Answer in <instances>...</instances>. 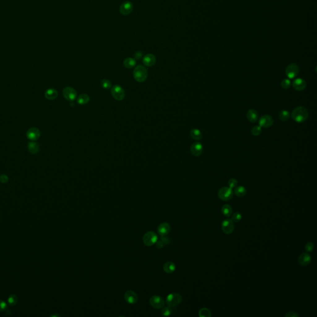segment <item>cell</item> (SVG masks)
<instances>
[{
    "label": "cell",
    "instance_id": "8d00e7d4",
    "mask_svg": "<svg viewBox=\"0 0 317 317\" xmlns=\"http://www.w3.org/2000/svg\"><path fill=\"white\" fill-rule=\"evenodd\" d=\"M172 310L171 308V306H168L163 308V310L162 311V314L164 316H169L172 314Z\"/></svg>",
    "mask_w": 317,
    "mask_h": 317
},
{
    "label": "cell",
    "instance_id": "ac0fdd59",
    "mask_svg": "<svg viewBox=\"0 0 317 317\" xmlns=\"http://www.w3.org/2000/svg\"><path fill=\"white\" fill-rule=\"evenodd\" d=\"M170 231V225L167 222L162 223L159 225L158 227V232L160 235L162 237L166 236L169 234V233Z\"/></svg>",
    "mask_w": 317,
    "mask_h": 317
},
{
    "label": "cell",
    "instance_id": "1f68e13d",
    "mask_svg": "<svg viewBox=\"0 0 317 317\" xmlns=\"http://www.w3.org/2000/svg\"><path fill=\"white\" fill-rule=\"evenodd\" d=\"M18 301V298L17 297L16 295H15V294H13L11 295H10L9 297V298H8V303L10 305L13 306V305H15L17 303Z\"/></svg>",
    "mask_w": 317,
    "mask_h": 317
},
{
    "label": "cell",
    "instance_id": "ffe728a7",
    "mask_svg": "<svg viewBox=\"0 0 317 317\" xmlns=\"http://www.w3.org/2000/svg\"><path fill=\"white\" fill-rule=\"evenodd\" d=\"M258 114L255 109H250L246 113V117L250 122H256L258 120Z\"/></svg>",
    "mask_w": 317,
    "mask_h": 317
},
{
    "label": "cell",
    "instance_id": "7a4b0ae2",
    "mask_svg": "<svg viewBox=\"0 0 317 317\" xmlns=\"http://www.w3.org/2000/svg\"><path fill=\"white\" fill-rule=\"evenodd\" d=\"M133 77L138 83L144 82L148 78L146 68L142 65L137 66L133 71Z\"/></svg>",
    "mask_w": 317,
    "mask_h": 317
},
{
    "label": "cell",
    "instance_id": "e0dca14e",
    "mask_svg": "<svg viewBox=\"0 0 317 317\" xmlns=\"http://www.w3.org/2000/svg\"><path fill=\"white\" fill-rule=\"evenodd\" d=\"M156 62V58L153 54H147L143 59V64L147 67H151L155 65Z\"/></svg>",
    "mask_w": 317,
    "mask_h": 317
},
{
    "label": "cell",
    "instance_id": "7402d4cb",
    "mask_svg": "<svg viewBox=\"0 0 317 317\" xmlns=\"http://www.w3.org/2000/svg\"><path fill=\"white\" fill-rule=\"evenodd\" d=\"M175 268H176L175 264L173 262H170V261L165 263L163 267L164 271L165 272L169 273V274L172 273L175 270Z\"/></svg>",
    "mask_w": 317,
    "mask_h": 317
},
{
    "label": "cell",
    "instance_id": "52a82bcc",
    "mask_svg": "<svg viewBox=\"0 0 317 317\" xmlns=\"http://www.w3.org/2000/svg\"><path fill=\"white\" fill-rule=\"evenodd\" d=\"M221 229L224 233L225 234H230L234 230V224L232 219H227L222 221L221 224Z\"/></svg>",
    "mask_w": 317,
    "mask_h": 317
},
{
    "label": "cell",
    "instance_id": "4dcf8cb0",
    "mask_svg": "<svg viewBox=\"0 0 317 317\" xmlns=\"http://www.w3.org/2000/svg\"><path fill=\"white\" fill-rule=\"evenodd\" d=\"M199 316L200 317H211V313L209 309L206 308H203L199 311Z\"/></svg>",
    "mask_w": 317,
    "mask_h": 317
},
{
    "label": "cell",
    "instance_id": "8992f818",
    "mask_svg": "<svg viewBox=\"0 0 317 317\" xmlns=\"http://www.w3.org/2000/svg\"><path fill=\"white\" fill-rule=\"evenodd\" d=\"M157 235L154 232H148L143 237V242L146 246H152L157 242Z\"/></svg>",
    "mask_w": 317,
    "mask_h": 317
},
{
    "label": "cell",
    "instance_id": "d4e9b609",
    "mask_svg": "<svg viewBox=\"0 0 317 317\" xmlns=\"http://www.w3.org/2000/svg\"><path fill=\"white\" fill-rule=\"evenodd\" d=\"M232 207L229 204H224L222 206L221 209L222 213L225 216V217H230L232 214Z\"/></svg>",
    "mask_w": 317,
    "mask_h": 317
},
{
    "label": "cell",
    "instance_id": "2e32d148",
    "mask_svg": "<svg viewBox=\"0 0 317 317\" xmlns=\"http://www.w3.org/2000/svg\"><path fill=\"white\" fill-rule=\"evenodd\" d=\"M41 136L40 131L36 128H31L27 132V137L31 141H34L39 138Z\"/></svg>",
    "mask_w": 317,
    "mask_h": 317
},
{
    "label": "cell",
    "instance_id": "9c48e42d",
    "mask_svg": "<svg viewBox=\"0 0 317 317\" xmlns=\"http://www.w3.org/2000/svg\"><path fill=\"white\" fill-rule=\"evenodd\" d=\"M298 71V66L295 63H291L286 68L285 74L289 79H293L297 76Z\"/></svg>",
    "mask_w": 317,
    "mask_h": 317
},
{
    "label": "cell",
    "instance_id": "8fae6325",
    "mask_svg": "<svg viewBox=\"0 0 317 317\" xmlns=\"http://www.w3.org/2000/svg\"><path fill=\"white\" fill-rule=\"evenodd\" d=\"M151 305L155 308L160 309L162 308L164 305V299L158 295H154L151 297L149 300Z\"/></svg>",
    "mask_w": 317,
    "mask_h": 317
},
{
    "label": "cell",
    "instance_id": "f35d334b",
    "mask_svg": "<svg viewBox=\"0 0 317 317\" xmlns=\"http://www.w3.org/2000/svg\"><path fill=\"white\" fill-rule=\"evenodd\" d=\"M238 182L235 178H231L228 182V185L230 188H235L237 185Z\"/></svg>",
    "mask_w": 317,
    "mask_h": 317
},
{
    "label": "cell",
    "instance_id": "7c38bea8",
    "mask_svg": "<svg viewBox=\"0 0 317 317\" xmlns=\"http://www.w3.org/2000/svg\"><path fill=\"white\" fill-rule=\"evenodd\" d=\"M273 124V118L268 115L262 116L259 120V125L263 128L270 127Z\"/></svg>",
    "mask_w": 317,
    "mask_h": 317
},
{
    "label": "cell",
    "instance_id": "e575fe53",
    "mask_svg": "<svg viewBox=\"0 0 317 317\" xmlns=\"http://www.w3.org/2000/svg\"><path fill=\"white\" fill-rule=\"evenodd\" d=\"M261 132V127L259 125V126H255L251 129V133L255 136L259 135Z\"/></svg>",
    "mask_w": 317,
    "mask_h": 317
},
{
    "label": "cell",
    "instance_id": "836d02e7",
    "mask_svg": "<svg viewBox=\"0 0 317 317\" xmlns=\"http://www.w3.org/2000/svg\"><path fill=\"white\" fill-rule=\"evenodd\" d=\"M101 86L104 89H109L112 87V84L109 80L104 79L101 81Z\"/></svg>",
    "mask_w": 317,
    "mask_h": 317
},
{
    "label": "cell",
    "instance_id": "4316f807",
    "mask_svg": "<svg viewBox=\"0 0 317 317\" xmlns=\"http://www.w3.org/2000/svg\"><path fill=\"white\" fill-rule=\"evenodd\" d=\"M190 136L193 139L197 140V141L200 140L202 138V134H201L200 130L198 129H196V128L191 130Z\"/></svg>",
    "mask_w": 317,
    "mask_h": 317
},
{
    "label": "cell",
    "instance_id": "603a6c76",
    "mask_svg": "<svg viewBox=\"0 0 317 317\" xmlns=\"http://www.w3.org/2000/svg\"><path fill=\"white\" fill-rule=\"evenodd\" d=\"M136 62L135 59H134L133 58H127L123 62V65H124L125 67L126 68H128V69L133 68V67H135L136 66Z\"/></svg>",
    "mask_w": 317,
    "mask_h": 317
},
{
    "label": "cell",
    "instance_id": "484cf974",
    "mask_svg": "<svg viewBox=\"0 0 317 317\" xmlns=\"http://www.w3.org/2000/svg\"><path fill=\"white\" fill-rule=\"evenodd\" d=\"M90 97L88 94H83L80 95L77 99V102L80 105H85L89 102Z\"/></svg>",
    "mask_w": 317,
    "mask_h": 317
},
{
    "label": "cell",
    "instance_id": "44dd1931",
    "mask_svg": "<svg viewBox=\"0 0 317 317\" xmlns=\"http://www.w3.org/2000/svg\"><path fill=\"white\" fill-rule=\"evenodd\" d=\"M58 94L57 90L54 89H49L45 92V96L49 100H54L57 97Z\"/></svg>",
    "mask_w": 317,
    "mask_h": 317
},
{
    "label": "cell",
    "instance_id": "277c9868",
    "mask_svg": "<svg viewBox=\"0 0 317 317\" xmlns=\"http://www.w3.org/2000/svg\"><path fill=\"white\" fill-rule=\"evenodd\" d=\"M182 300V297L178 293H170L166 298V303L168 306L173 307L179 305Z\"/></svg>",
    "mask_w": 317,
    "mask_h": 317
},
{
    "label": "cell",
    "instance_id": "3957f363",
    "mask_svg": "<svg viewBox=\"0 0 317 317\" xmlns=\"http://www.w3.org/2000/svg\"><path fill=\"white\" fill-rule=\"evenodd\" d=\"M217 195L220 199L227 201L230 200L232 198L233 192L232 189L230 187H223L219 190Z\"/></svg>",
    "mask_w": 317,
    "mask_h": 317
},
{
    "label": "cell",
    "instance_id": "b9f144b4",
    "mask_svg": "<svg viewBox=\"0 0 317 317\" xmlns=\"http://www.w3.org/2000/svg\"><path fill=\"white\" fill-rule=\"evenodd\" d=\"M6 303L3 301L0 300V311H3L6 309Z\"/></svg>",
    "mask_w": 317,
    "mask_h": 317
},
{
    "label": "cell",
    "instance_id": "4fadbf2b",
    "mask_svg": "<svg viewBox=\"0 0 317 317\" xmlns=\"http://www.w3.org/2000/svg\"><path fill=\"white\" fill-rule=\"evenodd\" d=\"M190 151H191V154L194 156L198 157L203 153V145L199 142H195L191 145Z\"/></svg>",
    "mask_w": 317,
    "mask_h": 317
},
{
    "label": "cell",
    "instance_id": "60d3db41",
    "mask_svg": "<svg viewBox=\"0 0 317 317\" xmlns=\"http://www.w3.org/2000/svg\"><path fill=\"white\" fill-rule=\"evenodd\" d=\"M8 177L7 175H2L0 176V182H1L2 183H5L8 182Z\"/></svg>",
    "mask_w": 317,
    "mask_h": 317
},
{
    "label": "cell",
    "instance_id": "d6a6232c",
    "mask_svg": "<svg viewBox=\"0 0 317 317\" xmlns=\"http://www.w3.org/2000/svg\"><path fill=\"white\" fill-rule=\"evenodd\" d=\"M291 86V83L289 79H284L281 82V87L284 89H288L290 88Z\"/></svg>",
    "mask_w": 317,
    "mask_h": 317
},
{
    "label": "cell",
    "instance_id": "74e56055",
    "mask_svg": "<svg viewBox=\"0 0 317 317\" xmlns=\"http://www.w3.org/2000/svg\"><path fill=\"white\" fill-rule=\"evenodd\" d=\"M305 251L307 253L311 252L313 250V249H314V245H313V243H311V242H308L307 243H306V245L305 246Z\"/></svg>",
    "mask_w": 317,
    "mask_h": 317
},
{
    "label": "cell",
    "instance_id": "d590c367",
    "mask_svg": "<svg viewBox=\"0 0 317 317\" xmlns=\"http://www.w3.org/2000/svg\"><path fill=\"white\" fill-rule=\"evenodd\" d=\"M242 214L240 212H235L233 214V215L232 216V221L233 222H238L242 219Z\"/></svg>",
    "mask_w": 317,
    "mask_h": 317
},
{
    "label": "cell",
    "instance_id": "6da1fadb",
    "mask_svg": "<svg viewBox=\"0 0 317 317\" xmlns=\"http://www.w3.org/2000/svg\"><path fill=\"white\" fill-rule=\"evenodd\" d=\"M308 117V110L303 107L298 106L295 107L291 115L292 118L297 123L304 122Z\"/></svg>",
    "mask_w": 317,
    "mask_h": 317
},
{
    "label": "cell",
    "instance_id": "f546056e",
    "mask_svg": "<svg viewBox=\"0 0 317 317\" xmlns=\"http://www.w3.org/2000/svg\"><path fill=\"white\" fill-rule=\"evenodd\" d=\"M169 242H170V240H169V238H167V237H165V236H163V237L161 238V240H160V241H159L158 242H156V243H157L156 246H157V248H162L164 245H167Z\"/></svg>",
    "mask_w": 317,
    "mask_h": 317
},
{
    "label": "cell",
    "instance_id": "ba28073f",
    "mask_svg": "<svg viewBox=\"0 0 317 317\" xmlns=\"http://www.w3.org/2000/svg\"><path fill=\"white\" fill-rule=\"evenodd\" d=\"M120 13L123 16H127L131 14L133 10V5L130 1L123 2L120 6Z\"/></svg>",
    "mask_w": 317,
    "mask_h": 317
},
{
    "label": "cell",
    "instance_id": "cb8c5ba5",
    "mask_svg": "<svg viewBox=\"0 0 317 317\" xmlns=\"http://www.w3.org/2000/svg\"><path fill=\"white\" fill-rule=\"evenodd\" d=\"M234 193L237 196H238L239 198H242L245 196V195L246 193V190L244 186H239L235 188Z\"/></svg>",
    "mask_w": 317,
    "mask_h": 317
},
{
    "label": "cell",
    "instance_id": "5bb4252c",
    "mask_svg": "<svg viewBox=\"0 0 317 317\" xmlns=\"http://www.w3.org/2000/svg\"><path fill=\"white\" fill-rule=\"evenodd\" d=\"M125 299L130 304H134L138 301L137 294L132 290H128L125 293Z\"/></svg>",
    "mask_w": 317,
    "mask_h": 317
},
{
    "label": "cell",
    "instance_id": "d6986e66",
    "mask_svg": "<svg viewBox=\"0 0 317 317\" xmlns=\"http://www.w3.org/2000/svg\"><path fill=\"white\" fill-rule=\"evenodd\" d=\"M311 261V256L307 253H302L298 257V263L302 266H306Z\"/></svg>",
    "mask_w": 317,
    "mask_h": 317
},
{
    "label": "cell",
    "instance_id": "83f0119b",
    "mask_svg": "<svg viewBox=\"0 0 317 317\" xmlns=\"http://www.w3.org/2000/svg\"><path fill=\"white\" fill-rule=\"evenodd\" d=\"M28 149L32 154H37L39 152V147L38 144L35 142H30L28 144Z\"/></svg>",
    "mask_w": 317,
    "mask_h": 317
},
{
    "label": "cell",
    "instance_id": "30bf717a",
    "mask_svg": "<svg viewBox=\"0 0 317 317\" xmlns=\"http://www.w3.org/2000/svg\"><path fill=\"white\" fill-rule=\"evenodd\" d=\"M63 95L66 100L73 101L77 97V92L71 87H66L63 91Z\"/></svg>",
    "mask_w": 317,
    "mask_h": 317
},
{
    "label": "cell",
    "instance_id": "ab89813d",
    "mask_svg": "<svg viewBox=\"0 0 317 317\" xmlns=\"http://www.w3.org/2000/svg\"><path fill=\"white\" fill-rule=\"evenodd\" d=\"M285 317H298V314L295 311H289L285 315Z\"/></svg>",
    "mask_w": 317,
    "mask_h": 317
},
{
    "label": "cell",
    "instance_id": "5b68a950",
    "mask_svg": "<svg viewBox=\"0 0 317 317\" xmlns=\"http://www.w3.org/2000/svg\"><path fill=\"white\" fill-rule=\"evenodd\" d=\"M111 94L113 97L118 101H122L125 96V93L123 89L118 85H115L112 88Z\"/></svg>",
    "mask_w": 317,
    "mask_h": 317
},
{
    "label": "cell",
    "instance_id": "f1b7e54d",
    "mask_svg": "<svg viewBox=\"0 0 317 317\" xmlns=\"http://www.w3.org/2000/svg\"><path fill=\"white\" fill-rule=\"evenodd\" d=\"M279 119L282 122H286L289 119L290 114L287 110H282L279 114Z\"/></svg>",
    "mask_w": 317,
    "mask_h": 317
},
{
    "label": "cell",
    "instance_id": "9a60e30c",
    "mask_svg": "<svg viewBox=\"0 0 317 317\" xmlns=\"http://www.w3.org/2000/svg\"><path fill=\"white\" fill-rule=\"evenodd\" d=\"M306 83L305 81L301 78H297L295 79L292 83V87L294 89L298 91H303L305 89Z\"/></svg>",
    "mask_w": 317,
    "mask_h": 317
}]
</instances>
